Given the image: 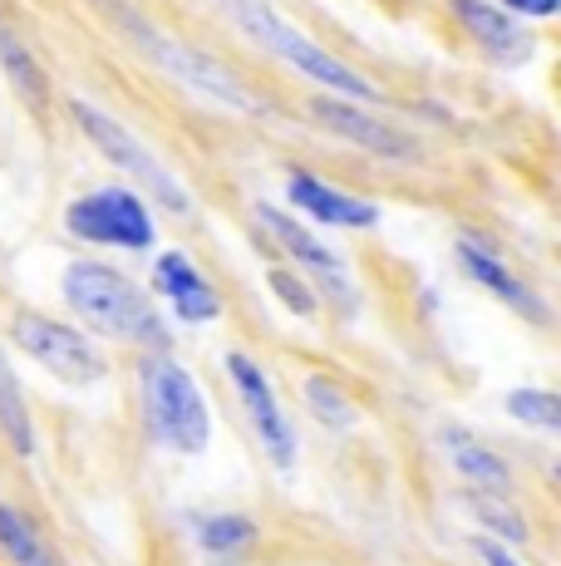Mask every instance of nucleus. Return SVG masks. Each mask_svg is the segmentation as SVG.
I'll list each match as a JSON object with an SVG mask.
<instances>
[{
	"label": "nucleus",
	"mask_w": 561,
	"mask_h": 566,
	"mask_svg": "<svg viewBox=\"0 0 561 566\" xmlns=\"http://www.w3.org/2000/svg\"><path fill=\"white\" fill-rule=\"evenodd\" d=\"M64 227H70L80 242L124 247V252L154 247V217L138 202V192H128V188H99V192H89V198L70 202Z\"/></svg>",
	"instance_id": "nucleus-7"
},
{
	"label": "nucleus",
	"mask_w": 561,
	"mask_h": 566,
	"mask_svg": "<svg viewBox=\"0 0 561 566\" xmlns=\"http://www.w3.org/2000/svg\"><path fill=\"white\" fill-rule=\"evenodd\" d=\"M310 114H316V124H326L330 134H340L345 144L364 148V154H374V158H414V144H409L394 124H384L380 114H364V108L330 99V94L310 104Z\"/></svg>",
	"instance_id": "nucleus-11"
},
{
	"label": "nucleus",
	"mask_w": 561,
	"mask_h": 566,
	"mask_svg": "<svg viewBox=\"0 0 561 566\" xmlns=\"http://www.w3.org/2000/svg\"><path fill=\"white\" fill-rule=\"evenodd\" d=\"M0 64H6V74H10V84H15L20 99L35 104V108H45V99H50V80H45V70H40L35 54L25 50L20 30H10V25H0Z\"/></svg>",
	"instance_id": "nucleus-18"
},
{
	"label": "nucleus",
	"mask_w": 561,
	"mask_h": 566,
	"mask_svg": "<svg viewBox=\"0 0 561 566\" xmlns=\"http://www.w3.org/2000/svg\"><path fill=\"white\" fill-rule=\"evenodd\" d=\"M272 291H276V296L286 301V306L296 311V315H316V296L300 286L296 271H272Z\"/></svg>",
	"instance_id": "nucleus-23"
},
{
	"label": "nucleus",
	"mask_w": 561,
	"mask_h": 566,
	"mask_svg": "<svg viewBox=\"0 0 561 566\" xmlns=\"http://www.w3.org/2000/svg\"><path fill=\"white\" fill-rule=\"evenodd\" d=\"M70 114H74V124H80L84 134H89V144L99 148V154L109 158L114 168H124V172H128V182H138L144 192H154V198L163 202L168 212H182V207H188V192L178 188V178H172L163 163L148 154V148L138 144V138L128 134L124 124H114V118L104 114V108H94V104H84V99H74V104H70Z\"/></svg>",
	"instance_id": "nucleus-6"
},
{
	"label": "nucleus",
	"mask_w": 561,
	"mask_h": 566,
	"mask_svg": "<svg viewBox=\"0 0 561 566\" xmlns=\"http://www.w3.org/2000/svg\"><path fill=\"white\" fill-rule=\"evenodd\" d=\"M10 335H15V345L30 355V360H35L40 369H50V375H55L60 385H70V389H89V385H99V379L109 375L104 355L94 350L80 331L50 321V315L20 311L15 325H10Z\"/></svg>",
	"instance_id": "nucleus-5"
},
{
	"label": "nucleus",
	"mask_w": 561,
	"mask_h": 566,
	"mask_svg": "<svg viewBox=\"0 0 561 566\" xmlns=\"http://www.w3.org/2000/svg\"><path fill=\"white\" fill-rule=\"evenodd\" d=\"M256 222H262L266 232H272V242L280 247V252H286V256H296L300 266H306L310 276H316L320 286H326L330 296L340 301L345 311L354 306V291H350V276H345L340 256L330 252V247L320 242L316 232H306V227H300L296 217H286V212H280V207H272V202H262V207H256Z\"/></svg>",
	"instance_id": "nucleus-9"
},
{
	"label": "nucleus",
	"mask_w": 561,
	"mask_h": 566,
	"mask_svg": "<svg viewBox=\"0 0 561 566\" xmlns=\"http://www.w3.org/2000/svg\"><path fill=\"white\" fill-rule=\"evenodd\" d=\"M458 261H463V271H468L478 286H488L498 301H507L517 315H527V321H537L542 325L547 321V306H542V296H537L532 286H527L522 276H512V271L502 266L498 256L488 252V247H478V242H458Z\"/></svg>",
	"instance_id": "nucleus-13"
},
{
	"label": "nucleus",
	"mask_w": 561,
	"mask_h": 566,
	"mask_svg": "<svg viewBox=\"0 0 561 566\" xmlns=\"http://www.w3.org/2000/svg\"><path fill=\"white\" fill-rule=\"evenodd\" d=\"M507 413L532 423V429H542V433L561 429V405H557L552 389H512V395H507Z\"/></svg>",
	"instance_id": "nucleus-21"
},
{
	"label": "nucleus",
	"mask_w": 561,
	"mask_h": 566,
	"mask_svg": "<svg viewBox=\"0 0 561 566\" xmlns=\"http://www.w3.org/2000/svg\"><path fill=\"white\" fill-rule=\"evenodd\" d=\"M212 6H218L236 30H246V35H252L266 54H276V60L296 64V70H300V74H310L316 84H326V90L345 94V99H364V104L380 99V90H374V84L364 80V74H354L345 60L326 54L320 45H310V40L300 35L296 25H286V20H280L276 10L266 6V0H212Z\"/></svg>",
	"instance_id": "nucleus-3"
},
{
	"label": "nucleus",
	"mask_w": 561,
	"mask_h": 566,
	"mask_svg": "<svg viewBox=\"0 0 561 566\" xmlns=\"http://www.w3.org/2000/svg\"><path fill=\"white\" fill-rule=\"evenodd\" d=\"M468 513L483 522V527H493L498 537L507 542H527V522L522 513H512V507L502 503V497H488V493H468Z\"/></svg>",
	"instance_id": "nucleus-22"
},
{
	"label": "nucleus",
	"mask_w": 561,
	"mask_h": 566,
	"mask_svg": "<svg viewBox=\"0 0 561 566\" xmlns=\"http://www.w3.org/2000/svg\"><path fill=\"white\" fill-rule=\"evenodd\" d=\"M286 198L296 202L300 212L316 217V222H326V227H374V222H380V207H374V202L350 198V192L330 188V182L310 178V172H290V178H286Z\"/></svg>",
	"instance_id": "nucleus-12"
},
{
	"label": "nucleus",
	"mask_w": 561,
	"mask_h": 566,
	"mask_svg": "<svg viewBox=\"0 0 561 566\" xmlns=\"http://www.w3.org/2000/svg\"><path fill=\"white\" fill-rule=\"evenodd\" d=\"M64 301H70V311H80V321H89L94 331L114 335V340L168 350V331H163V321H158V311L148 306L144 291L128 276H118L114 266L74 261V266L64 271Z\"/></svg>",
	"instance_id": "nucleus-2"
},
{
	"label": "nucleus",
	"mask_w": 561,
	"mask_h": 566,
	"mask_svg": "<svg viewBox=\"0 0 561 566\" xmlns=\"http://www.w3.org/2000/svg\"><path fill=\"white\" fill-rule=\"evenodd\" d=\"M198 547L212 562H236L256 547V522L246 513H212L198 522Z\"/></svg>",
	"instance_id": "nucleus-17"
},
{
	"label": "nucleus",
	"mask_w": 561,
	"mask_h": 566,
	"mask_svg": "<svg viewBox=\"0 0 561 566\" xmlns=\"http://www.w3.org/2000/svg\"><path fill=\"white\" fill-rule=\"evenodd\" d=\"M94 6L114 20L118 35H124L128 45L144 54V60H154L163 74H172L178 84H188V90L208 94V99H218L226 108H242V114H266V99H256L222 60H212L208 50H192V45H182V40L163 35L138 6H128V0H94Z\"/></svg>",
	"instance_id": "nucleus-1"
},
{
	"label": "nucleus",
	"mask_w": 561,
	"mask_h": 566,
	"mask_svg": "<svg viewBox=\"0 0 561 566\" xmlns=\"http://www.w3.org/2000/svg\"><path fill=\"white\" fill-rule=\"evenodd\" d=\"M448 6H453V15L463 20V30L478 40V50L488 54V60H498V64L532 60L537 40H532V30H527L522 20H512L507 10L488 6V0H448Z\"/></svg>",
	"instance_id": "nucleus-10"
},
{
	"label": "nucleus",
	"mask_w": 561,
	"mask_h": 566,
	"mask_svg": "<svg viewBox=\"0 0 561 566\" xmlns=\"http://www.w3.org/2000/svg\"><path fill=\"white\" fill-rule=\"evenodd\" d=\"M444 449H448L453 468L473 483V493H488V497L512 493V468H507L483 439H473V433H463V429H444Z\"/></svg>",
	"instance_id": "nucleus-15"
},
{
	"label": "nucleus",
	"mask_w": 561,
	"mask_h": 566,
	"mask_svg": "<svg viewBox=\"0 0 561 566\" xmlns=\"http://www.w3.org/2000/svg\"><path fill=\"white\" fill-rule=\"evenodd\" d=\"M473 552H478V562H483V566H522V562L512 557V552L498 547L493 537H478V542H473Z\"/></svg>",
	"instance_id": "nucleus-25"
},
{
	"label": "nucleus",
	"mask_w": 561,
	"mask_h": 566,
	"mask_svg": "<svg viewBox=\"0 0 561 566\" xmlns=\"http://www.w3.org/2000/svg\"><path fill=\"white\" fill-rule=\"evenodd\" d=\"M226 375H232L236 395H242L246 423L256 429V439H262L266 459H272L280 473H286V468L296 463V433H290L286 413H280V405H276L272 379L262 375V365H256V360H246V355H226Z\"/></svg>",
	"instance_id": "nucleus-8"
},
{
	"label": "nucleus",
	"mask_w": 561,
	"mask_h": 566,
	"mask_svg": "<svg viewBox=\"0 0 561 566\" xmlns=\"http://www.w3.org/2000/svg\"><path fill=\"white\" fill-rule=\"evenodd\" d=\"M0 552L10 557V566H64L60 552L35 532V522L10 503H0Z\"/></svg>",
	"instance_id": "nucleus-16"
},
{
	"label": "nucleus",
	"mask_w": 561,
	"mask_h": 566,
	"mask_svg": "<svg viewBox=\"0 0 561 566\" xmlns=\"http://www.w3.org/2000/svg\"><path fill=\"white\" fill-rule=\"evenodd\" d=\"M306 405L310 413H316L326 429H350L354 423V405L345 399V389L336 385V379H326V375H310L306 379Z\"/></svg>",
	"instance_id": "nucleus-20"
},
{
	"label": "nucleus",
	"mask_w": 561,
	"mask_h": 566,
	"mask_svg": "<svg viewBox=\"0 0 561 566\" xmlns=\"http://www.w3.org/2000/svg\"><path fill=\"white\" fill-rule=\"evenodd\" d=\"M144 409L148 429L158 443L178 453H202L212 439V413L202 399L198 379L188 375L172 355H148L144 360Z\"/></svg>",
	"instance_id": "nucleus-4"
},
{
	"label": "nucleus",
	"mask_w": 561,
	"mask_h": 566,
	"mask_svg": "<svg viewBox=\"0 0 561 566\" xmlns=\"http://www.w3.org/2000/svg\"><path fill=\"white\" fill-rule=\"evenodd\" d=\"M154 286L163 291V296L178 306L182 321H212V315L222 311V301H218V291L202 281V271L192 266L182 252H168V256H158V266H154Z\"/></svg>",
	"instance_id": "nucleus-14"
},
{
	"label": "nucleus",
	"mask_w": 561,
	"mask_h": 566,
	"mask_svg": "<svg viewBox=\"0 0 561 566\" xmlns=\"http://www.w3.org/2000/svg\"><path fill=\"white\" fill-rule=\"evenodd\" d=\"M498 10H507V15H537V20H552L561 10V0H502Z\"/></svg>",
	"instance_id": "nucleus-24"
},
{
	"label": "nucleus",
	"mask_w": 561,
	"mask_h": 566,
	"mask_svg": "<svg viewBox=\"0 0 561 566\" xmlns=\"http://www.w3.org/2000/svg\"><path fill=\"white\" fill-rule=\"evenodd\" d=\"M0 433L10 439L15 453H35V423H30L25 395H20L15 375H10V360L0 355Z\"/></svg>",
	"instance_id": "nucleus-19"
}]
</instances>
